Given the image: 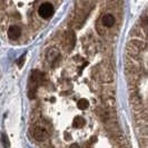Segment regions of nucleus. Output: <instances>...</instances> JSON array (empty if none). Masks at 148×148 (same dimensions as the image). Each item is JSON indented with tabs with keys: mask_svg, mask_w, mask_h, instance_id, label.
I'll list each match as a JSON object with an SVG mask.
<instances>
[{
	"mask_svg": "<svg viewBox=\"0 0 148 148\" xmlns=\"http://www.w3.org/2000/svg\"><path fill=\"white\" fill-rule=\"evenodd\" d=\"M78 107H79L80 109H82V110H85V109H87L89 107V101L87 99L82 98V99H80V100L78 101Z\"/></svg>",
	"mask_w": 148,
	"mask_h": 148,
	"instance_id": "7",
	"label": "nucleus"
},
{
	"mask_svg": "<svg viewBox=\"0 0 148 148\" xmlns=\"http://www.w3.org/2000/svg\"><path fill=\"white\" fill-rule=\"evenodd\" d=\"M86 124V120L84 119V117L82 116H77V117H75L74 121H73V125L75 127H80V126H84Z\"/></svg>",
	"mask_w": 148,
	"mask_h": 148,
	"instance_id": "6",
	"label": "nucleus"
},
{
	"mask_svg": "<svg viewBox=\"0 0 148 148\" xmlns=\"http://www.w3.org/2000/svg\"><path fill=\"white\" fill-rule=\"evenodd\" d=\"M41 80H42V74H40L39 71H34L31 75V82L39 84Z\"/></svg>",
	"mask_w": 148,
	"mask_h": 148,
	"instance_id": "5",
	"label": "nucleus"
},
{
	"mask_svg": "<svg viewBox=\"0 0 148 148\" xmlns=\"http://www.w3.org/2000/svg\"><path fill=\"white\" fill-rule=\"evenodd\" d=\"M32 135H34V137H35L36 139H38V140H44V139L47 138V136H48L46 129L40 126L34 127V129H32Z\"/></svg>",
	"mask_w": 148,
	"mask_h": 148,
	"instance_id": "2",
	"label": "nucleus"
},
{
	"mask_svg": "<svg viewBox=\"0 0 148 148\" xmlns=\"http://www.w3.org/2000/svg\"><path fill=\"white\" fill-rule=\"evenodd\" d=\"M2 141H3V146H5V148L9 147V144H8V143H9V140L7 139V136H6L5 134L2 135Z\"/></svg>",
	"mask_w": 148,
	"mask_h": 148,
	"instance_id": "8",
	"label": "nucleus"
},
{
	"mask_svg": "<svg viewBox=\"0 0 148 148\" xmlns=\"http://www.w3.org/2000/svg\"><path fill=\"white\" fill-rule=\"evenodd\" d=\"M20 35H21V28L20 27H18V26L9 27V29H8V37L10 38V39H12V40L18 39V38L20 37Z\"/></svg>",
	"mask_w": 148,
	"mask_h": 148,
	"instance_id": "3",
	"label": "nucleus"
},
{
	"mask_svg": "<svg viewBox=\"0 0 148 148\" xmlns=\"http://www.w3.org/2000/svg\"><path fill=\"white\" fill-rule=\"evenodd\" d=\"M101 21H103V25H104L105 27H111L115 23V17L110 15V14H107V15H105L103 17Z\"/></svg>",
	"mask_w": 148,
	"mask_h": 148,
	"instance_id": "4",
	"label": "nucleus"
},
{
	"mask_svg": "<svg viewBox=\"0 0 148 148\" xmlns=\"http://www.w3.org/2000/svg\"><path fill=\"white\" fill-rule=\"evenodd\" d=\"M38 14H39V16L41 18L48 19V18H50L53 15V6H52L51 3H49V2H45V3H42L39 7Z\"/></svg>",
	"mask_w": 148,
	"mask_h": 148,
	"instance_id": "1",
	"label": "nucleus"
}]
</instances>
